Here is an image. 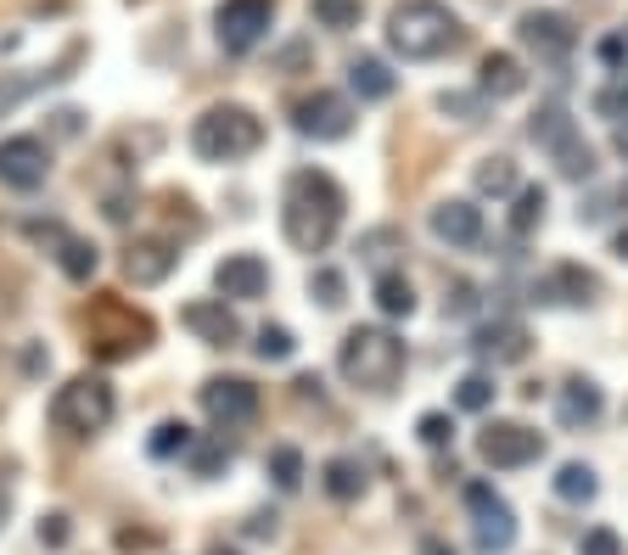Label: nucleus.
<instances>
[{
  "label": "nucleus",
  "mask_w": 628,
  "mask_h": 555,
  "mask_svg": "<svg viewBox=\"0 0 628 555\" xmlns=\"http://www.w3.org/2000/svg\"><path fill=\"white\" fill-rule=\"evenodd\" d=\"M113 415H119L113 382L107 377H90V370H84V377H73V382H62L56 399H51V426L68 432V438H96Z\"/></svg>",
  "instance_id": "39448f33"
},
{
  "label": "nucleus",
  "mask_w": 628,
  "mask_h": 555,
  "mask_svg": "<svg viewBox=\"0 0 628 555\" xmlns=\"http://www.w3.org/2000/svg\"><path fill=\"white\" fill-rule=\"evenodd\" d=\"M348 90H353L359 102H388L393 90H399V79L388 73L382 56H366V51H359V56L348 62Z\"/></svg>",
  "instance_id": "412c9836"
},
{
  "label": "nucleus",
  "mask_w": 628,
  "mask_h": 555,
  "mask_svg": "<svg viewBox=\"0 0 628 555\" xmlns=\"http://www.w3.org/2000/svg\"><path fill=\"white\" fill-rule=\"evenodd\" d=\"M337 370L348 388H366V393H388L404 377V342L388 326H353L337 348Z\"/></svg>",
  "instance_id": "7ed1b4c3"
},
{
  "label": "nucleus",
  "mask_w": 628,
  "mask_h": 555,
  "mask_svg": "<svg viewBox=\"0 0 628 555\" xmlns=\"http://www.w3.org/2000/svg\"><path fill=\"white\" fill-rule=\"evenodd\" d=\"M40 79H7V73H0V119H7L23 96H29V90H34Z\"/></svg>",
  "instance_id": "37998d69"
},
{
  "label": "nucleus",
  "mask_w": 628,
  "mask_h": 555,
  "mask_svg": "<svg viewBox=\"0 0 628 555\" xmlns=\"http://www.w3.org/2000/svg\"><path fill=\"white\" fill-rule=\"evenodd\" d=\"M426 225H432V236H437L443 247H477V241H483V208L466 203V197L437 203Z\"/></svg>",
  "instance_id": "a211bd4d"
},
{
  "label": "nucleus",
  "mask_w": 628,
  "mask_h": 555,
  "mask_svg": "<svg viewBox=\"0 0 628 555\" xmlns=\"http://www.w3.org/2000/svg\"><path fill=\"white\" fill-rule=\"evenodd\" d=\"M393 247H404V236L393 230V225H382V230H366V236H359V258H366V264H388V253Z\"/></svg>",
  "instance_id": "58836bf2"
},
{
  "label": "nucleus",
  "mask_w": 628,
  "mask_h": 555,
  "mask_svg": "<svg viewBox=\"0 0 628 555\" xmlns=\"http://www.w3.org/2000/svg\"><path fill=\"white\" fill-rule=\"evenodd\" d=\"M545 185H516V208H511V236H533L538 225H545Z\"/></svg>",
  "instance_id": "bb28decb"
},
{
  "label": "nucleus",
  "mask_w": 628,
  "mask_h": 555,
  "mask_svg": "<svg viewBox=\"0 0 628 555\" xmlns=\"http://www.w3.org/2000/svg\"><path fill=\"white\" fill-rule=\"evenodd\" d=\"M600 62H606L611 73H622V68H628V40H622V34H606V40H600Z\"/></svg>",
  "instance_id": "c03bdc74"
},
{
  "label": "nucleus",
  "mask_w": 628,
  "mask_h": 555,
  "mask_svg": "<svg viewBox=\"0 0 628 555\" xmlns=\"http://www.w3.org/2000/svg\"><path fill=\"white\" fill-rule=\"evenodd\" d=\"M247 533L253 538H276V511H253L247 516Z\"/></svg>",
  "instance_id": "49530a36"
},
{
  "label": "nucleus",
  "mask_w": 628,
  "mask_h": 555,
  "mask_svg": "<svg viewBox=\"0 0 628 555\" xmlns=\"http://www.w3.org/2000/svg\"><path fill=\"white\" fill-rule=\"evenodd\" d=\"M494 377H488V370H472V377H461L455 382V410H472V415H483L488 404H494Z\"/></svg>",
  "instance_id": "7c9ffc66"
},
{
  "label": "nucleus",
  "mask_w": 628,
  "mask_h": 555,
  "mask_svg": "<svg viewBox=\"0 0 628 555\" xmlns=\"http://www.w3.org/2000/svg\"><path fill=\"white\" fill-rule=\"evenodd\" d=\"M253 353H258L264 364H287V359L298 353V337H292L287 326H258V337H253Z\"/></svg>",
  "instance_id": "2f4dec72"
},
{
  "label": "nucleus",
  "mask_w": 628,
  "mask_h": 555,
  "mask_svg": "<svg viewBox=\"0 0 628 555\" xmlns=\"http://www.w3.org/2000/svg\"><path fill=\"white\" fill-rule=\"evenodd\" d=\"M197 404H203V415H208L219 432H236V426H247V421L258 415V388H253L247 377H208V382L197 388Z\"/></svg>",
  "instance_id": "9d476101"
},
{
  "label": "nucleus",
  "mask_w": 628,
  "mask_h": 555,
  "mask_svg": "<svg viewBox=\"0 0 628 555\" xmlns=\"http://www.w3.org/2000/svg\"><path fill=\"white\" fill-rule=\"evenodd\" d=\"M320 489H326L337 505H348V500L366 494V466H359L353 454H331L326 466H320Z\"/></svg>",
  "instance_id": "4be33fe9"
},
{
  "label": "nucleus",
  "mask_w": 628,
  "mask_h": 555,
  "mask_svg": "<svg viewBox=\"0 0 628 555\" xmlns=\"http://www.w3.org/2000/svg\"><path fill=\"white\" fill-rule=\"evenodd\" d=\"M62 236H68V230H62L56 219H51V225H40V219L29 225V241H45V247H62Z\"/></svg>",
  "instance_id": "de8ad7c7"
},
{
  "label": "nucleus",
  "mask_w": 628,
  "mask_h": 555,
  "mask_svg": "<svg viewBox=\"0 0 628 555\" xmlns=\"http://www.w3.org/2000/svg\"><path fill=\"white\" fill-rule=\"evenodd\" d=\"M359 18H366V7L359 0H315V23L320 29H359Z\"/></svg>",
  "instance_id": "c9c22d12"
},
{
  "label": "nucleus",
  "mask_w": 628,
  "mask_h": 555,
  "mask_svg": "<svg viewBox=\"0 0 628 555\" xmlns=\"http://www.w3.org/2000/svg\"><path fill=\"white\" fill-rule=\"evenodd\" d=\"M214 292L225 304H253L269 292V264L258 253H225L219 269H214Z\"/></svg>",
  "instance_id": "ddd939ff"
},
{
  "label": "nucleus",
  "mask_w": 628,
  "mask_h": 555,
  "mask_svg": "<svg viewBox=\"0 0 628 555\" xmlns=\"http://www.w3.org/2000/svg\"><path fill=\"white\" fill-rule=\"evenodd\" d=\"M208 555H236V549H225V544H214V549H208Z\"/></svg>",
  "instance_id": "6e6d98bb"
},
{
  "label": "nucleus",
  "mask_w": 628,
  "mask_h": 555,
  "mask_svg": "<svg viewBox=\"0 0 628 555\" xmlns=\"http://www.w3.org/2000/svg\"><path fill=\"white\" fill-rule=\"evenodd\" d=\"M595 113H600V119H628V68H622L606 90H595Z\"/></svg>",
  "instance_id": "4c0bfd02"
},
{
  "label": "nucleus",
  "mask_w": 628,
  "mask_h": 555,
  "mask_svg": "<svg viewBox=\"0 0 628 555\" xmlns=\"http://www.w3.org/2000/svg\"><path fill=\"white\" fill-rule=\"evenodd\" d=\"M192 443H197V432H192L186 421H163V426L152 432V443H146V449H152L157 460H174V454H186Z\"/></svg>",
  "instance_id": "f704fd0d"
},
{
  "label": "nucleus",
  "mask_w": 628,
  "mask_h": 555,
  "mask_svg": "<svg viewBox=\"0 0 628 555\" xmlns=\"http://www.w3.org/2000/svg\"><path fill=\"white\" fill-rule=\"evenodd\" d=\"M56 264H62V275H68L73 287H84L90 275H96L102 253H96V241H84V236H62V247H56Z\"/></svg>",
  "instance_id": "b1692460"
},
{
  "label": "nucleus",
  "mask_w": 628,
  "mask_h": 555,
  "mask_svg": "<svg viewBox=\"0 0 628 555\" xmlns=\"http://www.w3.org/2000/svg\"><path fill=\"white\" fill-rule=\"evenodd\" d=\"M377 309H382L388 320H410V315H415V287L404 281L399 269H382V275H377Z\"/></svg>",
  "instance_id": "393cba45"
},
{
  "label": "nucleus",
  "mask_w": 628,
  "mask_h": 555,
  "mask_svg": "<svg viewBox=\"0 0 628 555\" xmlns=\"http://www.w3.org/2000/svg\"><path fill=\"white\" fill-rule=\"evenodd\" d=\"M516 40H522L538 62L562 68V62L573 56V45H578V29H573L562 12H550V7H533V12L516 18Z\"/></svg>",
  "instance_id": "9b49d317"
},
{
  "label": "nucleus",
  "mask_w": 628,
  "mask_h": 555,
  "mask_svg": "<svg viewBox=\"0 0 628 555\" xmlns=\"http://www.w3.org/2000/svg\"><path fill=\"white\" fill-rule=\"evenodd\" d=\"M186 454H192V472H197V477H219V472L230 466V443H225V438H197Z\"/></svg>",
  "instance_id": "473e14b6"
},
{
  "label": "nucleus",
  "mask_w": 628,
  "mask_h": 555,
  "mask_svg": "<svg viewBox=\"0 0 628 555\" xmlns=\"http://www.w3.org/2000/svg\"><path fill=\"white\" fill-rule=\"evenodd\" d=\"M292 130L303 141H348L353 135V102L337 96V90H309V96L292 102Z\"/></svg>",
  "instance_id": "0eeeda50"
},
{
  "label": "nucleus",
  "mask_w": 628,
  "mask_h": 555,
  "mask_svg": "<svg viewBox=\"0 0 628 555\" xmlns=\"http://www.w3.org/2000/svg\"><path fill=\"white\" fill-rule=\"evenodd\" d=\"M264 146V119L241 102H214L197 124H192V152L203 163H241Z\"/></svg>",
  "instance_id": "20e7f679"
},
{
  "label": "nucleus",
  "mask_w": 628,
  "mask_h": 555,
  "mask_svg": "<svg viewBox=\"0 0 628 555\" xmlns=\"http://www.w3.org/2000/svg\"><path fill=\"white\" fill-rule=\"evenodd\" d=\"M309 292H315V304H320V309H342V298H348L342 269H331V264H315V275H309Z\"/></svg>",
  "instance_id": "72a5a7b5"
},
{
  "label": "nucleus",
  "mask_w": 628,
  "mask_h": 555,
  "mask_svg": "<svg viewBox=\"0 0 628 555\" xmlns=\"http://www.w3.org/2000/svg\"><path fill=\"white\" fill-rule=\"evenodd\" d=\"M600 410H606V399H600V388H595L589 377H573V382L556 393V421H562L567 432L595 426V421H600Z\"/></svg>",
  "instance_id": "6ab92c4d"
},
{
  "label": "nucleus",
  "mask_w": 628,
  "mask_h": 555,
  "mask_svg": "<svg viewBox=\"0 0 628 555\" xmlns=\"http://www.w3.org/2000/svg\"><path fill=\"white\" fill-rule=\"evenodd\" d=\"M466 511H472L477 555H505L516 544V511L494 494V483H466Z\"/></svg>",
  "instance_id": "6e6552de"
},
{
  "label": "nucleus",
  "mask_w": 628,
  "mask_h": 555,
  "mask_svg": "<svg viewBox=\"0 0 628 555\" xmlns=\"http://www.w3.org/2000/svg\"><path fill=\"white\" fill-rule=\"evenodd\" d=\"M7 516H12V477L0 472V527H7Z\"/></svg>",
  "instance_id": "8fccbe9b"
},
{
  "label": "nucleus",
  "mask_w": 628,
  "mask_h": 555,
  "mask_svg": "<svg viewBox=\"0 0 628 555\" xmlns=\"http://www.w3.org/2000/svg\"><path fill=\"white\" fill-rule=\"evenodd\" d=\"M298 393L303 399H320V377H298Z\"/></svg>",
  "instance_id": "3c124183"
},
{
  "label": "nucleus",
  "mask_w": 628,
  "mask_h": 555,
  "mask_svg": "<svg viewBox=\"0 0 628 555\" xmlns=\"http://www.w3.org/2000/svg\"><path fill=\"white\" fill-rule=\"evenodd\" d=\"M617 203H622V208H628V179H622V185H617Z\"/></svg>",
  "instance_id": "5fc2aeb1"
},
{
  "label": "nucleus",
  "mask_w": 628,
  "mask_h": 555,
  "mask_svg": "<svg viewBox=\"0 0 628 555\" xmlns=\"http://www.w3.org/2000/svg\"><path fill=\"white\" fill-rule=\"evenodd\" d=\"M264 466H269V477H276V489H281V494H298V489H303V449H292V443H276V449H269V460H264Z\"/></svg>",
  "instance_id": "c85d7f7f"
},
{
  "label": "nucleus",
  "mask_w": 628,
  "mask_h": 555,
  "mask_svg": "<svg viewBox=\"0 0 628 555\" xmlns=\"http://www.w3.org/2000/svg\"><path fill=\"white\" fill-rule=\"evenodd\" d=\"M477 90H483L488 102H511V96H522V90H527V73H522V62L511 51H488L483 68H477Z\"/></svg>",
  "instance_id": "aec40b11"
},
{
  "label": "nucleus",
  "mask_w": 628,
  "mask_h": 555,
  "mask_svg": "<svg viewBox=\"0 0 628 555\" xmlns=\"http://www.w3.org/2000/svg\"><path fill=\"white\" fill-rule=\"evenodd\" d=\"M68 538H73V527H68V516H62V511L40 522V544H51V549H62Z\"/></svg>",
  "instance_id": "a18cd8bd"
},
{
  "label": "nucleus",
  "mask_w": 628,
  "mask_h": 555,
  "mask_svg": "<svg viewBox=\"0 0 628 555\" xmlns=\"http://www.w3.org/2000/svg\"><path fill=\"white\" fill-rule=\"evenodd\" d=\"M483 107H488L483 90H477V96H466V90H443V96H437V113L461 119V124H477V119H483Z\"/></svg>",
  "instance_id": "e433bc0d"
},
{
  "label": "nucleus",
  "mask_w": 628,
  "mask_h": 555,
  "mask_svg": "<svg viewBox=\"0 0 628 555\" xmlns=\"http://www.w3.org/2000/svg\"><path fill=\"white\" fill-rule=\"evenodd\" d=\"M472 185H477V197H516V185H522V174H516V163L511 157H483L477 163V174H472Z\"/></svg>",
  "instance_id": "5701e85b"
},
{
  "label": "nucleus",
  "mask_w": 628,
  "mask_h": 555,
  "mask_svg": "<svg viewBox=\"0 0 628 555\" xmlns=\"http://www.w3.org/2000/svg\"><path fill=\"white\" fill-rule=\"evenodd\" d=\"M174 264H179V247L168 236H135L124 247V275H130L135 287H163L168 275H174Z\"/></svg>",
  "instance_id": "2eb2a0df"
},
{
  "label": "nucleus",
  "mask_w": 628,
  "mask_h": 555,
  "mask_svg": "<svg viewBox=\"0 0 628 555\" xmlns=\"http://www.w3.org/2000/svg\"><path fill=\"white\" fill-rule=\"evenodd\" d=\"M611 253H617V258H622V264H628V225H622V230H617V236H611Z\"/></svg>",
  "instance_id": "603ef678"
},
{
  "label": "nucleus",
  "mask_w": 628,
  "mask_h": 555,
  "mask_svg": "<svg viewBox=\"0 0 628 555\" xmlns=\"http://www.w3.org/2000/svg\"><path fill=\"white\" fill-rule=\"evenodd\" d=\"M578 555H622V538H617V527H589V533L578 538Z\"/></svg>",
  "instance_id": "a19ab883"
},
{
  "label": "nucleus",
  "mask_w": 628,
  "mask_h": 555,
  "mask_svg": "<svg viewBox=\"0 0 628 555\" xmlns=\"http://www.w3.org/2000/svg\"><path fill=\"white\" fill-rule=\"evenodd\" d=\"M573 130H578V124L567 119V107H562V102H545V107L533 113V124H527V135H533L538 146H545V152H550V146H562Z\"/></svg>",
  "instance_id": "cd10ccee"
},
{
  "label": "nucleus",
  "mask_w": 628,
  "mask_h": 555,
  "mask_svg": "<svg viewBox=\"0 0 628 555\" xmlns=\"http://www.w3.org/2000/svg\"><path fill=\"white\" fill-rule=\"evenodd\" d=\"M472 309H477V287H472V281H455V287H449V298H443V315L466 320Z\"/></svg>",
  "instance_id": "79ce46f5"
},
{
  "label": "nucleus",
  "mask_w": 628,
  "mask_h": 555,
  "mask_svg": "<svg viewBox=\"0 0 628 555\" xmlns=\"http://www.w3.org/2000/svg\"><path fill=\"white\" fill-rule=\"evenodd\" d=\"M600 298V281H595V269L584 264H556L545 281H533V304H595Z\"/></svg>",
  "instance_id": "f3484780"
},
{
  "label": "nucleus",
  "mask_w": 628,
  "mask_h": 555,
  "mask_svg": "<svg viewBox=\"0 0 628 555\" xmlns=\"http://www.w3.org/2000/svg\"><path fill=\"white\" fill-rule=\"evenodd\" d=\"M415 555H455V544H449V538H437V533H426V538L415 544Z\"/></svg>",
  "instance_id": "09e8293b"
},
{
  "label": "nucleus",
  "mask_w": 628,
  "mask_h": 555,
  "mask_svg": "<svg viewBox=\"0 0 628 555\" xmlns=\"http://www.w3.org/2000/svg\"><path fill=\"white\" fill-rule=\"evenodd\" d=\"M595 494H600V477H595V466H584V460H567V466L556 472V500L589 505Z\"/></svg>",
  "instance_id": "a878e982"
},
{
  "label": "nucleus",
  "mask_w": 628,
  "mask_h": 555,
  "mask_svg": "<svg viewBox=\"0 0 628 555\" xmlns=\"http://www.w3.org/2000/svg\"><path fill=\"white\" fill-rule=\"evenodd\" d=\"M179 326H186L197 342H208V348H236L241 342V320H236V309L225 298H192L186 309H179Z\"/></svg>",
  "instance_id": "4468645a"
},
{
  "label": "nucleus",
  "mask_w": 628,
  "mask_h": 555,
  "mask_svg": "<svg viewBox=\"0 0 628 555\" xmlns=\"http://www.w3.org/2000/svg\"><path fill=\"white\" fill-rule=\"evenodd\" d=\"M472 353L483 364H522L533 353V337L522 320H494V326H477L472 331Z\"/></svg>",
  "instance_id": "dca6fc26"
},
{
  "label": "nucleus",
  "mask_w": 628,
  "mask_h": 555,
  "mask_svg": "<svg viewBox=\"0 0 628 555\" xmlns=\"http://www.w3.org/2000/svg\"><path fill=\"white\" fill-rule=\"evenodd\" d=\"M550 157H556V168H562V179H589L595 174V152H589V141L573 130L562 146H550Z\"/></svg>",
  "instance_id": "c756f323"
},
{
  "label": "nucleus",
  "mask_w": 628,
  "mask_h": 555,
  "mask_svg": "<svg viewBox=\"0 0 628 555\" xmlns=\"http://www.w3.org/2000/svg\"><path fill=\"white\" fill-rule=\"evenodd\" d=\"M51 179V146L34 135H7L0 141V185L7 192H40Z\"/></svg>",
  "instance_id": "f8f14e48"
},
{
  "label": "nucleus",
  "mask_w": 628,
  "mask_h": 555,
  "mask_svg": "<svg viewBox=\"0 0 628 555\" xmlns=\"http://www.w3.org/2000/svg\"><path fill=\"white\" fill-rule=\"evenodd\" d=\"M611 146H617V152L628 157V124H617V135H611Z\"/></svg>",
  "instance_id": "864d4df0"
},
{
  "label": "nucleus",
  "mask_w": 628,
  "mask_h": 555,
  "mask_svg": "<svg viewBox=\"0 0 628 555\" xmlns=\"http://www.w3.org/2000/svg\"><path fill=\"white\" fill-rule=\"evenodd\" d=\"M269 23H276V0H219V12H214V34L230 56H247Z\"/></svg>",
  "instance_id": "1a4fd4ad"
},
{
  "label": "nucleus",
  "mask_w": 628,
  "mask_h": 555,
  "mask_svg": "<svg viewBox=\"0 0 628 555\" xmlns=\"http://www.w3.org/2000/svg\"><path fill=\"white\" fill-rule=\"evenodd\" d=\"M415 438H421L426 449H449V443H455V421H449L443 410H426V415L415 421Z\"/></svg>",
  "instance_id": "ea45409f"
},
{
  "label": "nucleus",
  "mask_w": 628,
  "mask_h": 555,
  "mask_svg": "<svg viewBox=\"0 0 628 555\" xmlns=\"http://www.w3.org/2000/svg\"><path fill=\"white\" fill-rule=\"evenodd\" d=\"M477 454L494 472H522V466H533V460L545 454V432H533L522 421H488L477 432Z\"/></svg>",
  "instance_id": "423d86ee"
},
{
  "label": "nucleus",
  "mask_w": 628,
  "mask_h": 555,
  "mask_svg": "<svg viewBox=\"0 0 628 555\" xmlns=\"http://www.w3.org/2000/svg\"><path fill=\"white\" fill-rule=\"evenodd\" d=\"M342 208L348 197L326 168H298L281 192V236L298 253H326L342 230Z\"/></svg>",
  "instance_id": "f257e3e1"
},
{
  "label": "nucleus",
  "mask_w": 628,
  "mask_h": 555,
  "mask_svg": "<svg viewBox=\"0 0 628 555\" xmlns=\"http://www.w3.org/2000/svg\"><path fill=\"white\" fill-rule=\"evenodd\" d=\"M382 34H388V51L404 62H437V56L466 45V23L443 0H399Z\"/></svg>",
  "instance_id": "f03ea898"
}]
</instances>
